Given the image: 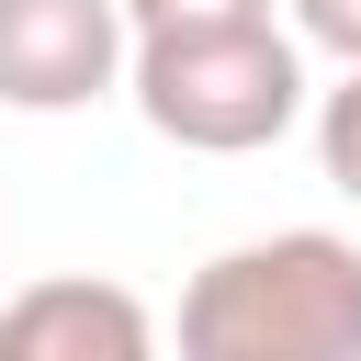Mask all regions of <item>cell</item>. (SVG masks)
<instances>
[{"mask_svg": "<svg viewBox=\"0 0 361 361\" xmlns=\"http://www.w3.org/2000/svg\"><path fill=\"white\" fill-rule=\"evenodd\" d=\"M124 34H226V23H271V0H113Z\"/></svg>", "mask_w": 361, "mask_h": 361, "instance_id": "obj_6", "label": "cell"}, {"mask_svg": "<svg viewBox=\"0 0 361 361\" xmlns=\"http://www.w3.org/2000/svg\"><path fill=\"white\" fill-rule=\"evenodd\" d=\"M124 90L147 135L192 158H259L305 124V45L282 23H226V34H147L124 45Z\"/></svg>", "mask_w": 361, "mask_h": 361, "instance_id": "obj_2", "label": "cell"}, {"mask_svg": "<svg viewBox=\"0 0 361 361\" xmlns=\"http://www.w3.org/2000/svg\"><path fill=\"white\" fill-rule=\"evenodd\" d=\"M316 169L361 203V68H338V90H316Z\"/></svg>", "mask_w": 361, "mask_h": 361, "instance_id": "obj_5", "label": "cell"}, {"mask_svg": "<svg viewBox=\"0 0 361 361\" xmlns=\"http://www.w3.org/2000/svg\"><path fill=\"white\" fill-rule=\"evenodd\" d=\"M180 361H361V248L271 226L180 282Z\"/></svg>", "mask_w": 361, "mask_h": 361, "instance_id": "obj_1", "label": "cell"}, {"mask_svg": "<svg viewBox=\"0 0 361 361\" xmlns=\"http://www.w3.org/2000/svg\"><path fill=\"white\" fill-rule=\"evenodd\" d=\"M293 45H316V56L361 68V0H293Z\"/></svg>", "mask_w": 361, "mask_h": 361, "instance_id": "obj_7", "label": "cell"}, {"mask_svg": "<svg viewBox=\"0 0 361 361\" xmlns=\"http://www.w3.org/2000/svg\"><path fill=\"white\" fill-rule=\"evenodd\" d=\"M124 11L113 0H0V102L11 113H79L124 90Z\"/></svg>", "mask_w": 361, "mask_h": 361, "instance_id": "obj_3", "label": "cell"}, {"mask_svg": "<svg viewBox=\"0 0 361 361\" xmlns=\"http://www.w3.org/2000/svg\"><path fill=\"white\" fill-rule=\"evenodd\" d=\"M0 361H158V316L102 271H45L0 305Z\"/></svg>", "mask_w": 361, "mask_h": 361, "instance_id": "obj_4", "label": "cell"}]
</instances>
